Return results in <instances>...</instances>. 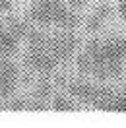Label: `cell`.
Listing matches in <instances>:
<instances>
[{"mask_svg":"<svg viewBox=\"0 0 126 128\" xmlns=\"http://www.w3.org/2000/svg\"><path fill=\"white\" fill-rule=\"evenodd\" d=\"M50 93H52V84L48 80V74H43V78H39L37 86L33 89V99L29 103V109L33 111L47 109V99H50Z\"/></svg>","mask_w":126,"mask_h":128,"instance_id":"obj_7","label":"cell"},{"mask_svg":"<svg viewBox=\"0 0 126 128\" xmlns=\"http://www.w3.org/2000/svg\"><path fill=\"white\" fill-rule=\"evenodd\" d=\"M87 4V0H68V6L74 10H82Z\"/></svg>","mask_w":126,"mask_h":128,"instance_id":"obj_17","label":"cell"},{"mask_svg":"<svg viewBox=\"0 0 126 128\" xmlns=\"http://www.w3.org/2000/svg\"><path fill=\"white\" fill-rule=\"evenodd\" d=\"M107 111H120V112H126V91L124 93H118L114 91V95L109 103V109Z\"/></svg>","mask_w":126,"mask_h":128,"instance_id":"obj_15","label":"cell"},{"mask_svg":"<svg viewBox=\"0 0 126 128\" xmlns=\"http://www.w3.org/2000/svg\"><path fill=\"white\" fill-rule=\"evenodd\" d=\"M110 14H112V6H110L109 2H101V4H97L95 10H93V14L87 18V22H86L87 33H97L103 27V24L110 18Z\"/></svg>","mask_w":126,"mask_h":128,"instance_id":"obj_9","label":"cell"},{"mask_svg":"<svg viewBox=\"0 0 126 128\" xmlns=\"http://www.w3.org/2000/svg\"><path fill=\"white\" fill-rule=\"evenodd\" d=\"M76 66H78V72L82 76H89V74L93 72V58L89 56L86 48H84V52H80L78 58H76Z\"/></svg>","mask_w":126,"mask_h":128,"instance_id":"obj_13","label":"cell"},{"mask_svg":"<svg viewBox=\"0 0 126 128\" xmlns=\"http://www.w3.org/2000/svg\"><path fill=\"white\" fill-rule=\"evenodd\" d=\"M64 86L70 91L72 97H76V99L91 105V107L97 101V97L101 95V89H103V86H95V84H89L86 80H70V82H66Z\"/></svg>","mask_w":126,"mask_h":128,"instance_id":"obj_5","label":"cell"},{"mask_svg":"<svg viewBox=\"0 0 126 128\" xmlns=\"http://www.w3.org/2000/svg\"><path fill=\"white\" fill-rule=\"evenodd\" d=\"M52 109H54V111H74L76 105L72 103V99H68L66 95L56 93V95L52 97Z\"/></svg>","mask_w":126,"mask_h":128,"instance_id":"obj_14","label":"cell"},{"mask_svg":"<svg viewBox=\"0 0 126 128\" xmlns=\"http://www.w3.org/2000/svg\"><path fill=\"white\" fill-rule=\"evenodd\" d=\"M4 109H10V111H22V109H29V103H25L24 97H18L14 101H10L8 105H4Z\"/></svg>","mask_w":126,"mask_h":128,"instance_id":"obj_16","label":"cell"},{"mask_svg":"<svg viewBox=\"0 0 126 128\" xmlns=\"http://www.w3.org/2000/svg\"><path fill=\"white\" fill-rule=\"evenodd\" d=\"M78 47H80V37L72 29H62V33L48 37V50L56 56L58 62L70 60Z\"/></svg>","mask_w":126,"mask_h":128,"instance_id":"obj_1","label":"cell"},{"mask_svg":"<svg viewBox=\"0 0 126 128\" xmlns=\"http://www.w3.org/2000/svg\"><path fill=\"white\" fill-rule=\"evenodd\" d=\"M8 24H6V27H8L10 31L14 33V35H18L20 39H24V37H27V33H29V27H27V22H24V20H20V18L12 16L6 20Z\"/></svg>","mask_w":126,"mask_h":128,"instance_id":"obj_12","label":"cell"},{"mask_svg":"<svg viewBox=\"0 0 126 128\" xmlns=\"http://www.w3.org/2000/svg\"><path fill=\"white\" fill-rule=\"evenodd\" d=\"M60 6H62L60 0H31V8L27 10V20L41 27L52 25Z\"/></svg>","mask_w":126,"mask_h":128,"instance_id":"obj_2","label":"cell"},{"mask_svg":"<svg viewBox=\"0 0 126 128\" xmlns=\"http://www.w3.org/2000/svg\"><path fill=\"white\" fill-rule=\"evenodd\" d=\"M124 91H126V84H124Z\"/></svg>","mask_w":126,"mask_h":128,"instance_id":"obj_20","label":"cell"},{"mask_svg":"<svg viewBox=\"0 0 126 128\" xmlns=\"http://www.w3.org/2000/svg\"><path fill=\"white\" fill-rule=\"evenodd\" d=\"M20 82V68L10 56H0V97H10Z\"/></svg>","mask_w":126,"mask_h":128,"instance_id":"obj_4","label":"cell"},{"mask_svg":"<svg viewBox=\"0 0 126 128\" xmlns=\"http://www.w3.org/2000/svg\"><path fill=\"white\" fill-rule=\"evenodd\" d=\"M122 70H124L122 62H118V60H101V62H97L93 66L91 76L99 82H109V80L118 78L122 74Z\"/></svg>","mask_w":126,"mask_h":128,"instance_id":"obj_8","label":"cell"},{"mask_svg":"<svg viewBox=\"0 0 126 128\" xmlns=\"http://www.w3.org/2000/svg\"><path fill=\"white\" fill-rule=\"evenodd\" d=\"M12 10V0H0V12H10Z\"/></svg>","mask_w":126,"mask_h":128,"instance_id":"obj_19","label":"cell"},{"mask_svg":"<svg viewBox=\"0 0 126 128\" xmlns=\"http://www.w3.org/2000/svg\"><path fill=\"white\" fill-rule=\"evenodd\" d=\"M20 45V37L14 35L8 27H2L0 25V56H10L18 50Z\"/></svg>","mask_w":126,"mask_h":128,"instance_id":"obj_11","label":"cell"},{"mask_svg":"<svg viewBox=\"0 0 126 128\" xmlns=\"http://www.w3.org/2000/svg\"><path fill=\"white\" fill-rule=\"evenodd\" d=\"M101 60H118V62H124L126 60V37L124 39L110 37L107 41H101Z\"/></svg>","mask_w":126,"mask_h":128,"instance_id":"obj_6","label":"cell"},{"mask_svg":"<svg viewBox=\"0 0 126 128\" xmlns=\"http://www.w3.org/2000/svg\"><path fill=\"white\" fill-rule=\"evenodd\" d=\"M118 16L126 20V0H118Z\"/></svg>","mask_w":126,"mask_h":128,"instance_id":"obj_18","label":"cell"},{"mask_svg":"<svg viewBox=\"0 0 126 128\" xmlns=\"http://www.w3.org/2000/svg\"><path fill=\"white\" fill-rule=\"evenodd\" d=\"M24 60H25V66H29L31 70H35L39 74H52L56 64H58L56 56L50 50H47V48H31V47H29Z\"/></svg>","mask_w":126,"mask_h":128,"instance_id":"obj_3","label":"cell"},{"mask_svg":"<svg viewBox=\"0 0 126 128\" xmlns=\"http://www.w3.org/2000/svg\"><path fill=\"white\" fill-rule=\"evenodd\" d=\"M54 25H58L60 29H76L80 25V16L74 12V8L62 4L60 10H58V14H56Z\"/></svg>","mask_w":126,"mask_h":128,"instance_id":"obj_10","label":"cell"}]
</instances>
